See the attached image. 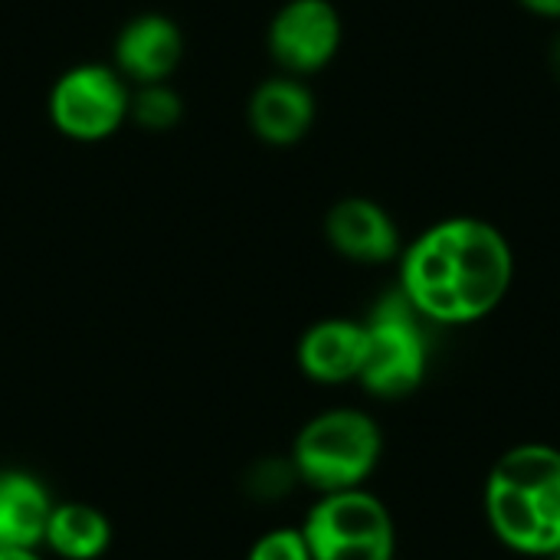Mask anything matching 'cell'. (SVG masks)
Listing matches in <instances>:
<instances>
[{
  "label": "cell",
  "mask_w": 560,
  "mask_h": 560,
  "mask_svg": "<svg viewBox=\"0 0 560 560\" xmlns=\"http://www.w3.org/2000/svg\"><path fill=\"white\" fill-rule=\"evenodd\" d=\"M515 279L509 240L486 220L453 217L423 230L400 256V292L440 325H469L502 305Z\"/></svg>",
  "instance_id": "6da1fadb"
},
{
  "label": "cell",
  "mask_w": 560,
  "mask_h": 560,
  "mask_svg": "<svg viewBox=\"0 0 560 560\" xmlns=\"http://www.w3.org/2000/svg\"><path fill=\"white\" fill-rule=\"evenodd\" d=\"M486 518L505 548L555 558L560 551V450L545 443L509 450L486 479Z\"/></svg>",
  "instance_id": "7a4b0ae2"
},
{
  "label": "cell",
  "mask_w": 560,
  "mask_h": 560,
  "mask_svg": "<svg viewBox=\"0 0 560 560\" xmlns=\"http://www.w3.org/2000/svg\"><path fill=\"white\" fill-rule=\"evenodd\" d=\"M381 430L361 410H328L295 440L292 466L302 482L328 492L361 489L381 463Z\"/></svg>",
  "instance_id": "3957f363"
},
{
  "label": "cell",
  "mask_w": 560,
  "mask_h": 560,
  "mask_svg": "<svg viewBox=\"0 0 560 560\" xmlns=\"http://www.w3.org/2000/svg\"><path fill=\"white\" fill-rule=\"evenodd\" d=\"M423 315L407 302V295L387 292L364 322L368 354L361 368V384L384 400H400L413 394L430 368V345Z\"/></svg>",
  "instance_id": "277c9868"
},
{
  "label": "cell",
  "mask_w": 560,
  "mask_h": 560,
  "mask_svg": "<svg viewBox=\"0 0 560 560\" xmlns=\"http://www.w3.org/2000/svg\"><path fill=\"white\" fill-rule=\"evenodd\" d=\"M312 560H394V522L387 505L364 492H328L302 528Z\"/></svg>",
  "instance_id": "5b68a950"
},
{
  "label": "cell",
  "mask_w": 560,
  "mask_h": 560,
  "mask_svg": "<svg viewBox=\"0 0 560 560\" xmlns=\"http://www.w3.org/2000/svg\"><path fill=\"white\" fill-rule=\"evenodd\" d=\"M128 82L118 75V69L102 62L66 69L49 92L52 128L82 144L112 138L128 121Z\"/></svg>",
  "instance_id": "8992f818"
},
{
  "label": "cell",
  "mask_w": 560,
  "mask_h": 560,
  "mask_svg": "<svg viewBox=\"0 0 560 560\" xmlns=\"http://www.w3.org/2000/svg\"><path fill=\"white\" fill-rule=\"evenodd\" d=\"M341 49V16L328 0H289L269 23V52L289 75L325 69Z\"/></svg>",
  "instance_id": "52a82bcc"
},
{
  "label": "cell",
  "mask_w": 560,
  "mask_h": 560,
  "mask_svg": "<svg viewBox=\"0 0 560 560\" xmlns=\"http://www.w3.org/2000/svg\"><path fill=\"white\" fill-rule=\"evenodd\" d=\"M184 59V33L164 13L128 20L115 39V69L125 82H167Z\"/></svg>",
  "instance_id": "ba28073f"
},
{
  "label": "cell",
  "mask_w": 560,
  "mask_h": 560,
  "mask_svg": "<svg viewBox=\"0 0 560 560\" xmlns=\"http://www.w3.org/2000/svg\"><path fill=\"white\" fill-rule=\"evenodd\" d=\"M328 243L351 262H390L400 256V230L390 220V213L368 200V197H348L331 207L325 220Z\"/></svg>",
  "instance_id": "9c48e42d"
},
{
  "label": "cell",
  "mask_w": 560,
  "mask_h": 560,
  "mask_svg": "<svg viewBox=\"0 0 560 560\" xmlns=\"http://www.w3.org/2000/svg\"><path fill=\"white\" fill-rule=\"evenodd\" d=\"M315 121V95L295 75L266 79L249 98V128L266 144L285 148L308 135Z\"/></svg>",
  "instance_id": "30bf717a"
},
{
  "label": "cell",
  "mask_w": 560,
  "mask_h": 560,
  "mask_svg": "<svg viewBox=\"0 0 560 560\" xmlns=\"http://www.w3.org/2000/svg\"><path fill=\"white\" fill-rule=\"evenodd\" d=\"M368 354V331L361 322L328 318L305 331L299 345L302 371L318 384H348L361 377Z\"/></svg>",
  "instance_id": "8fae6325"
},
{
  "label": "cell",
  "mask_w": 560,
  "mask_h": 560,
  "mask_svg": "<svg viewBox=\"0 0 560 560\" xmlns=\"http://www.w3.org/2000/svg\"><path fill=\"white\" fill-rule=\"evenodd\" d=\"M49 499L23 472H0V551H30L46 535Z\"/></svg>",
  "instance_id": "7c38bea8"
},
{
  "label": "cell",
  "mask_w": 560,
  "mask_h": 560,
  "mask_svg": "<svg viewBox=\"0 0 560 560\" xmlns=\"http://www.w3.org/2000/svg\"><path fill=\"white\" fill-rule=\"evenodd\" d=\"M112 528L89 505H59L49 512L43 541L66 560H92L108 548Z\"/></svg>",
  "instance_id": "4fadbf2b"
},
{
  "label": "cell",
  "mask_w": 560,
  "mask_h": 560,
  "mask_svg": "<svg viewBox=\"0 0 560 560\" xmlns=\"http://www.w3.org/2000/svg\"><path fill=\"white\" fill-rule=\"evenodd\" d=\"M128 118L141 125L144 131H171L184 118V102L167 82H148L135 85Z\"/></svg>",
  "instance_id": "5bb4252c"
},
{
  "label": "cell",
  "mask_w": 560,
  "mask_h": 560,
  "mask_svg": "<svg viewBox=\"0 0 560 560\" xmlns=\"http://www.w3.org/2000/svg\"><path fill=\"white\" fill-rule=\"evenodd\" d=\"M249 560H312V551H308V541L302 532L279 528L256 541V548L249 551Z\"/></svg>",
  "instance_id": "9a60e30c"
},
{
  "label": "cell",
  "mask_w": 560,
  "mask_h": 560,
  "mask_svg": "<svg viewBox=\"0 0 560 560\" xmlns=\"http://www.w3.org/2000/svg\"><path fill=\"white\" fill-rule=\"evenodd\" d=\"M295 479H299V472H295L292 459L289 463L285 459H262L249 476V489L259 499H279L292 489Z\"/></svg>",
  "instance_id": "2e32d148"
},
{
  "label": "cell",
  "mask_w": 560,
  "mask_h": 560,
  "mask_svg": "<svg viewBox=\"0 0 560 560\" xmlns=\"http://www.w3.org/2000/svg\"><path fill=\"white\" fill-rule=\"evenodd\" d=\"M522 7H528L532 13L538 16H551V20H560V0H518Z\"/></svg>",
  "instance_id": "e0dca14e"
},
{
  "label": "cell",
  "mask_w": 560,
  "mask_h": 560,
  "mask_svg": "<svg viewBox=\"0 0 560 560\" xmlns=\"http://www.w3.org/2000/svg\"><path fill=\"white\" fill-rule=\"evenodd\" d=\"M0 560H36L30 551H0Z\"/></svg>",
  "instance_id": "ac0fdd59"
},
{
  "label": "cell",
  "mask_w": 560,
  "mask_h": 560,
  "mask_svg": "<svg viewBox=\"0 0 560 560\" xmlns=\"http://www.w3.org/2000/svg\"><path fill=\"white\" fill-rule=\"evenodd\" d=\"M551 66H555V75H558L560 82V36L558 43H555V52H551Z\"/></svg>",
  "instance_id": "d6986e66"
},
{
  "label": "cell",
  "mask_w": 560,
  "mask_h": 560,
  "mask_svg": "<svg viewBox=\"0 0 560 560\" xmlns=\"http://www.w3.org/2000/svg\"><path fill=\"white\" fill-rule=\"evenodd\" d=\"M551 560H560V551H558V555H555V558H551Z\"/></svg>",
  "instance_id": "ffe728a7"
}]
</instances>
